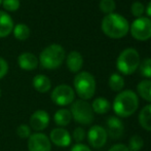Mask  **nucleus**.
I'll list each match as a JSON object with an SVG mask.
<instances>
[{"label":"nucleus","instance_id":"f257e3e1","mask_svg":"<svg viewBox=\"0 0 151 151\" xmlns=\"http://www.w3.org/2000/svg\"><path fill=\"white\" fill-rule=\"evenodd\" d=\"M101 28L103 33L108 37L118 39L127 35L129 30V25L124 17L112 12L104 17Z\"/></svg>","mask_w":151,"mask_h":151},{"label":"nucleus","instance_id":"f03ea898","mask_svg":"<svg viewBox=\"0 0 151 151\" xmlns=\"http://www.w3.org/2000/svg\"><path fill=\"white\" fill-rule=\"evenodd\" d=\"M139 99L135 91L127 90L120 91L113 102V110L119 117H129L137 111Z\"/></svg>","mask_w":151,"mask_h":151},{"label":"nucleus","instance_id":"7ed1b4c3","mask_svg":"<svg viewBox=\"0 0 151 151\" xmlns=\"http://www.w3.org/2000/svg\"><path fill=\"white\" fill-rule=\"evenodd\" d=\"M65 56V50L60 44H50L40 52L38 61L42 68L54 70L63 64Z\"/></svg>","mask_w":151,"mask_h":151},{"label":"nucleus","instance_id":"20e7f679","mask_svg":"<svg viewBox=\"0 0 151 151\" xmlns=\"http://www.w3.org/2000/svg\"><path fill=\"white\" fill-rule=\"evenodd\" d=\"M74 88L80 100H90L96 93V80L91 73L86 71L79 72L73 80Z\"/></svg>","mask_w":151,"mask_h":151},{"label":"nucleus","instance_id":"39448f33","mask_svg":"<svg viewBox=\"0 0 151 151\" xmlns=\"http://www.w3.org/2000/svg\"><path fill=\"white\" fill-rule=\"evenodd\" d=\"M118 71L124 75L133 74L140 66L139 52L135 48H127L118 56L116 62Z\"/></svg>","mask_w":151,"mask_h":151},{"label":"nucleus","instance_id":"423d86ee","mask_svg":"<svg viewBox=\"0 0 151 151\" xmlns=\"http://www.w3.org/2000/svg\"><path fill=\"white\" fill-rule=\"evenodd\" d=\"M72 118L76 122L88 125L93 121V111L88 102L84 100H76L71 104L70 108Z\"/></svg>","mask_w":151,"mask_h":151},{"label":"nucleus","instance_id":"0eeeda50","mask_svg":"<svg viewBox=\"0 0 151 151\" xmlns=\"http://www.w3.org/2000/svg\"><path fill=\"white\" fill-rule=\"evenodd\" d=\"M131 34L135 39L145 41L151 38V20L149 18H137L131 25Z\"/></svg>","mask_w":151,"mask_h":151},{"label":"nucleus","instance_id":"6e6552de","mask_svg":"<svg viewBox=\"0 0 151 151\" xmlns=\"http://www.w3.org/2000/svg\"><path fill=\"white\" fill-rule=\"evenodd\" d=\"M52 101L58 106H67L74 102L75 99V91L70 86L67 84H60L52 90Z\"/></svg>","mask_w":151,"mask_h":151},{"label":"nucleus","instance_id":"1a4fd4ad","mask_svg":"<svg viewBox=\"0 0 151 151\" xmlns=\"http://www.w3.org/2000/svg\"><path fill=\"white\" fill-rule=\"evenodd\" d=\"M29 151H52L50 137L42 133H34L28 138Z\"/></svg>","mask_w":151,"mask_h":151},{"label":"nucleus","instance_id":"9d476101","mask_svg":"<svg viewBox=\"0 0 151 151\" xmlns=\"http://www.w3.org/2000/svg\"><path fill=\"white\" fill-rule=\"evenodd\" d=\"M107 132L101 125H93L88 132V140L91 147L99 149L107 142Z\"/></svg>","mask_w":151,"mask_h":151},{"label":"nucleus","instance_id":"9b49d317","mask_svg":"<svg viewBox=\"0 0 151 151\" xmlns=\"http://www.w3.org/2000/svg\"><path fill=\"white\" fill-rule=\"evenodd\" d=\"M50 121V114L45 110H36L35 112L32 113L30 117V127L32 129H34L36 133H40V132H42L48 127Z\"/></svg>","mask_w":151,"mask_h":151},{"label":"nucleus","instance_id":"f8f14e48","mask_svg":"<svg viewBox=\"0 0 151 151\" xmlns=\"http://www.w3.org/2000/svg\"><path fill=\"white\" fill-rule=\"evenodd\" d=\"M50 140L58 147H68L71 144L72 137L70 133L64 127H56L50 132Z\"/></svg>","mask_w":151,"mask_h":151},{"label":"nucleus","instance_id":"ddd939ff","mask_svg":"<svg viewBox=\"0 0 151 151\" xmlns=\"http://www.w3.org/2000/svg\"><path fill=\"white\" fill-rule=\"evenodd\" d=\"M106 125H107V129H105L107 132V135L111 139L114 140L119 139L121 136L123 135V133H124L123 122L120 120V118L116 117V116H110V117H108Z\"/></svg>","mask_w":151,"mask_h":151},{"label":"nucleus","instance_id":"4468645a","mask_svg":"<svg viewBox=\"0 0 151 151\" xmlns=\"http://www.w3.org/2000/svg\"><path fill=\"white\" fill-rule=\"evenodd\" d=\"M18 64L21 69L26 70V71H32L37 68L39 61L36 58L35 55L32 52H23L19 56Z\"/></svg>","mask_w":151,"mask_h":151},{"label":"nucleus","instance_id":"2eb2a0df","mask_svg":"<svg viewBox=\"0 0 151 151\" xmlns=\"http://www.w3.org/2000/svg\"><path fill=\"white\" fill-rule=\"evenodd\" d=\"M67 67L73 73H77L80 71V69L82 68L83 65V59L80 52H71L69 55L67 56Z\"/></svg>","mask_w":151,"mask_h":151},{"label":"nucleus","instance_id":"dca6fc26","mask_svg":"<svg viewBox=\"0 0 151 151\" xmlns=\"http://www.w3.org/2000/svg\"><path fill=\"white\" fill-rule=\"evenodd\" d=\"M14 30V21L6 12L0 10V38L8 36Z\"/></svg>","mask_w":151,"mask_h":151},{"label":"nucleus","instance_id":"f3484780","mask_svg":"<svg viewBox=\"0 0 151 151\" xmlns=\"http://www.w3.org/2000/svg\"><path fill=\"white\" fill-rule=\"evenodd\" d=\"M32 84H33V88H35L38 93H45L52 88V81L46 75L43 74H38L32 80Z\"/></svg>","mask_w":151,"mask_h":151},{"label":"nucleus","instance_id":"a211bd4d","mask_svg":"<svg viewBox=\"0 0 151 151\" xmlns=\"http://www.w3.org/2000/svg\"><path fill=\"white\" fill-rule=\"evenodd\" d=\"M72 115L70 110L68 109H59L54 115V120L59 127H64L71 122Z\"/></svg>","mask_w":151,"mask_h":151},{"label":"nucleus","instance_id":"6ab92c4d","mask_svg":"<svg viewBox=\"0 0 151 151\" xmlns=\"http://www.w3.org/2000/svg\"><path fill=\"white\" fill-rule=\"evenodd\" d=\"M91 109H93V112L98 114H105L107 113L108 111L111 108V104L105 98H97V99L93 100V104H91Z\"/></svg>","mask_w":151,"mask_h":151},{"label":"nucleus","instance_id":"aec40b11","mask_svg":"<svg viewBox=\"0 0 151 151\" xmlns=\"http://www.w3.org/2000/svg\"><path fill=\"white\" fill-rule=\"evenodd\" d=\"M140 125L146 131L151 132V104L147 105L139 113Z\"/></svg>","mask_w":151,"mask_h":151},{"label":"nucleus","instance_id":"412c9836","mask_svg":"<svg viewBox=\"0 0 151 151\" xmlns=\"http://www.w3.org/2000/svg\"><path fill=\"white\" fill-rule=\"evenodd\" d=\"M137 91L144 100L151 102V80H142L137 86Z\"/></svg>","mask_w":151,"mask_h":151},{"label":"nucleus","instance_id":"4be33fe9","mask_svg":"<svg viewBox=\"0 0 151 151\" xmlns=\"http://www.w3.org/2000/svg\"><path fill=\"white\" fill-rule=\"evenodd\" d=\"M12 32H14V37L19 40H22V41L27 40L30 36V29L24 24H18L17 26H14Z\"/></svg>","mask_w":151,"mask_h":151},{"label":"nucleus","instance_id":"5701e85b","mask_svg":"<svg viewBox=\"0 0 151 151\" xmlns=\"http://www.w3.org/2000/svg\"><path fill=\"white\" fill-rule=\"evenodd\" d=\"M109 86L112 91H120L124 86V79L119 74L114 73L110 76L109 78Z\"/></svg>","mask_w":151,"mask_h":151},{"label":"nucleus","instance_id":"b1692460","mask_svg":"<svg viewBox=\"0 0 151 151\" xmlns=\"http://www.w3.org/2000/svg\"><path fill=\"white\" fill-rule=\"evenodd\" d=\"M144 146V140L140 135H134L131 137L129 142V151H140Z\"/></svg>","mask_w":151,"mask_h":151},{"label":"nucleus","instance_id":"393cba45","mask_svg":"<svg viewBox=\"0 0 151 151\" xmlns=\"http://www.w3.org/2000/svg\"><path fill=\"white\" fill-rule=\"evenodd\" d=\"M116 5L114 0H101L100 1V9L104 12V14H112L115 9Z\"/></svg>","mask_w":151,"mask_h":151},{"label":"nucleus","instance_id":"a878e982","mask_svg":"<svg viewBox=\"0 0 151 151\" xmlns=\"http://www.w3.org/2000/svg\"><path fill=\"white\" fill-rule=\"evenodd\" d=\"M32 129L29 127L28 124H25V123H22L18 127L17 129V135L19 136L22 139H28L29 137L32 135Z\"/></svg>","mask_w":151,"mask_h":151},{"label":"nucleus","instance_id":"bb28decb","mask_svg":"<svg viewBox=\"0 0 151 151\" xmlns=\"http://www.w3.org/2000/svg\"><path fill=\"white\" fill-rule=\"evenodd\" d=\"M140 72L144 77L151 78V59H146L140 63Z\"/></svg>","mask_w":151,"mask_h":151},{"label":"nucleus","instance_id":"cd10ccee","mask_svg":"<svg viewBox=\"0 0 151 151\" xmlns=\"http://www.w3.org/2000/svg\"><path fill=\"white\" fill-rule=\"evenodd\" d=\"M131 10H132L133 16L137 17V18H141L142 14H143L144 12H145V6H144V4L141 3V2L136 1L132 4Z\"/></svg>","mask_w":151,"mask_h":151},{"label":"nucleus","instance_id":"c85d7f7f","mask_svg":"<svg viewBox=\"0 0 151 151\" xmlns=\"http://www.w3.org/2000/svg\"><path fill=\"white\" fill-rule=\"evenodd\" d=\"M2 5L8 12H16L20 8V0H2Z\"/></svg>","mask_w":151,"mask_h":151},{"label":"nucleus","instance_id":"c756f323","mask_svg":"<svg viewBox=\"0 0 151 151\" xmlns=\"http://www.w3.org/2000/svg\"><path fill=\"white\" fill-rule=\"evenodd\" d=\"M72 138H73L74 141L77 142V143H81V142L84 140V138H86V131L80 127H76V129L73 131Z\"/></svg>","mask_w":151,"mask_h":151},{"label":"nucleus","instance_id":"7c9ffc66","mask_svg":"<svg viewBox=\"0 0 151 151\" xmlns=\"http://www.w3.org/2000/svg\"><path fill=\"white\" fill-rule=\"evenodd\" d=\"M8 72V64L4 59L0 58V79L4 77Z\"/></svg>","mask_w":151,"mask_h":151},{"label":"nucleus","instance_id":"2f4dec72","mask_svg":"<svg viewBox=\"0 0 151 151\" xmlns=\"http://www.w3.org/2000/svg\"><path fill=\"white\" fill-rule=\"evenodd\" d=\"M70 151H91V150L90 149V147H88V146L84 145V144L77 143L71 148Z\"/></svg>","mask_w":151,"mask_h":151},{"label":"nucleus","instance_id":"473e14b6","mask_svg":"<svg viewBox=\"0 0 151 151\" xmlns=\"http://www.w3.org/2000/svg\"><path fill=\"white\" fill-rule=\"evenodd\" d=\"M108 151H129L127 146L123 145V144H115L114 146H112Z\"/></svg>","mask_w":151,"mask_h":151},{"label":"nucleus","instance_id":"72a5a7b5","mask_svg":"<svg viewBox=\"0 0 151 151\" xmlns=\"http://www.w3.org/2000/svg\"><path fill=\"white\" fill-rule=\"evenodd\" d=\"M146 14H148V17H149V18H151V1L148 3L147 7H146Z\"/></svg>","mask_w":151,"mask_h":151},{"label":"nucleus","instance_id":"f704fd0d","mask_svg":"<svg viewBox=\"0 0 151 151\" xmlns=\"http://www.w3.org/2000/svg\"><path fill=\"white\" fill-rule=\"evenodd\" d=\"M0 97H1V88H0Z\"/></svg>","mask_w":151,"mask_h":151},{"label":"nucleus","instance_id":"c9c22d12","mask_svg":"<svg viewBox=\"0 0 151 151\" xmlns=\"http://www.w3.org/2000/svg\"><path fill=\"white\" fill-rule=\"evenodd\" d=\"M2 3V0H0V4H1Z\"/></svg>","mask_w":151,"mask_h":151}]
</instances>
